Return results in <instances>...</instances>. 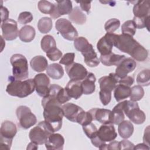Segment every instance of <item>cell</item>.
I'll use <instances>...</instances> for the list:
<instances>
[{
  "instance_id": "4316f807",
  "label": "cell",
  "mask_w": 150,
  "mask_h": 150,
  "mask_svg": "<svg viewBox=\"0 0 150 150\" xmlns=\"http://www.w3.org/2000/svg\"><path fill=\"white\" fill-rule=\"evenodd\" d=\"M134 129V125L130 121L123 120L118 124V134L122 138H129L132 135Z\"/></svg>"
},
{
  "instance_id": "8d00e7d4",
  "label": "cell",
  "mask_w": 150,
  "mask_h": 150,
  "mask_svg": "<svg viewBox=\"0 0 150 150\" xmlns=\"http://www.w3.org/2000/svg\"><path fill=\"white\" fill-rule=\"evenodd\" d=\"M137 83L141 86H148L150 83V70L148 69H144L137 75Z\"/></svg>"
},
{
  "instance_id": "ac0fdd59",
  "label": "cell",
  "mask_w": 150,
  "mask_h": 150,
  "mask_svg": "<svg viewBox=\"0 0 150 150\" xmlns=\"http://www.w3.org/2000/svg\"><path fill=\"white\" fill-rule=\"evenodd\" d=\"M64 116L69 121L77 122V120L80 114L84 110L80 106L73 103H69L62 105Z\"/></svg>"
},
{
  "instance_id": "5bb4252c",
  "label": "cell",
  "mask_w": 150,
  "mask_h": 150,
  "mask_svg": "<svg viewBox=\"0 0 150 150\" xmlns=\"http://www.w3.org/2000/svg\"><path fill=\"white\" fill-rule=\"evenodd\" d=\"M137 66V63L131 57H125L121 62L117 66L115 74L118 79H122L127 74L135 70Z\"/></svg>"
},
{
  "instance_id": "e575fe53",
  "label": "cell",
  "mask_w": 150,
  "mask_h": 150,
  "mask_svg": "<svg viewBox=\"0 0 150 150\" xmlns=\"http://www.w3.org/2000/svg\"><path fill=\"white\" fill-rule=\"evenodd\" d=\"M40 46L43 52L46 53L56 47V43L52 36L47 35L42 38L40 42Z\"/></svg>"
},
{
  "instance_id": "ab89813d",
  "label": "cell",
  "mask_w": 150,
  "mask_h": 150,
  "mask_svg": "<svg viewBox=\"0 0 150 150\" xmlns=\"http://www.w3.org/2000/svg\"><path fill=\"white\" fill-rule=\"evenodd\" d=\"M39 10L43 13L50 15L54 8V4H52L47 1H39L38 4Z\"/></svg>"
},
{
  "instance_id": "8fae6325",
  "label": "cell",
  "mask_w": 150,
  "mask_h": 150,
  "mask_svg": "<svg viewBox=\"0 0 150 150\" xmlns=\"http://www.w3.org/2000/svg\"><path fill=\"white\" fill-rule=\"evenodd\" d=\"M33 80L37 94L43 98L47 96L50 91V79L49 77L45 73H39L35 76Z\"/></svg>"
},
{
  "instance_id": "7a4b0ae2",
  "label": "cell",
  "mask_w": 150,
  "mask_h": 150,
  "mask_svg": "<svg viewBox=\"0 0 150 150\" xmlns=\"http://www.w3.org/2000/svg\"><path fill=\"white\" fill-rule=\"evenodd\" d=\"M42 105L43 108L45 121L54 132L60 130L64 116L62 105L47 97H43L42 100Z\"/></svg>"
},
{
  "instance_id": "f1b7e54d",
  "label": "cell",
  "mask_w": 150,
  "mask_h": 150,
  "mask_svg": "<svg viewBox=\"0 0 150 150\" xmlns=\"http://www.w3.org/2000/svg\"><path fill=\"white\" fill-rule=\"evenodd\" d=\"M125 101L119 103L111 111L112 112V124L118 125L121 122L124 120V108Z\"/></svg>"
},
{
  "instance_id": "52a82bcc",
  "label": "cell",
  "mask_w": 150,
  "mask_h": 150,
  "mask_svg": "<svg viewBox=\"0 0 150 150\" xmlns=\"http://www.w3.org/2000/svg\"><path fill=\"white\" fill-rule=\"evenodd\" d=\"M16 114L19 120V126L24 129H27L36 124L37 119L30 109L25 105H21L16 108Z\"/></svg>"
},
{
  "instance_id": "9f6ffc18",
  "label": "cell",
  "mask_w": 150,
  "mask_h": 150,
  "mask_svg": "<svg viewBox=\"0 0 150 150\" xmlns=\"http://www.w3.org/2000/svg\"><path fill=\"white\" fill-rule=\"evenodd\" d=\"M26 149H38V146L37 144L31 141V142H30L28 145V146H27Z\"/></svg>"
},
{
  "instance_id": "ffe728a7",
  "label": "cell",
  "mask_w": 150,
  "mask_h": 150,
  "mask_svg": "<svg viewBox=\"0 0 150 150\" xmlns=\"http://www.w3.org/2000/svg\"><path fill=\"white\" fill-rule=\"evenodd\" d=\"M17 132V128L13 122L6 120L1 124L0 128V138L13 140Z\"/></svg>"
},
{
  "instance_id": "f5cc1de1",
  "label": "cell",
  "mask_w": 150,
  "mask_h": 150,
  "mask_svg": "<svg viewBox=\"0 0 150 150\" xmlns=\"http://www.w3.org/2000/svg\"><path fill=\"white\" fill-rule=\"evenodd\" d=\"M144 143L146 144L148 146L149 145V126H148L145 129L144 137H143Z\"/></svg>"
},
{
  "instance_id": "83f0119b",
  "label": "cell",
  "mask_w": 150,
  "mask_h": 150,
  "mask_svg": "<svg viewBox=\"0 0 150 150\" xmlns=\"http://www.w3.org/2000/svg\"><path fill=\"white\" fill-rule=\"evenodd\" d=\"M36 35L35 29L30 25H25L21 28L19 31V38L23 42L28 43L32 41Z\"/></svg>"
},
{
  "instance_id": "e0dca14e",
  "label": "cell",
  "mask_w": 150,
  "mask_h": 150,
  "mask_svg": "<svg viewBox=\"0 0 150 150\" xmlns=\"http://www.w3.org/2000/svg\"><path fill=\"white\" fill-rule=\"evenodd\" d=\"M93 120L98 121L103 124H112V112L111 110L105 108H94L90 110Z\"/></svg>"
},
{
  "instance_id": "d6a6232c",
  "label": "cell",
  "mask_w": 150,
  "mask_h": 150,
  "mask_svg": "<svg viewBox=\"0 0 150 150\" xmlns=\"http://www.w3.org/2000/svg\"><path fill=\"white\" fill-rule=\"evenodd\" d=\"M74 46L75 49L79 52H80L82 54L93 48V45L88 42L87 39L82 36L77 37L74 40Z\"/></svg>"
},
{
  "instance_id": "11a10c76",
  "label": "cell",
  "mask_w": 150,
  "mask_h": 150,
  "mask_svg": "<svg viewBox=\"0 0 150 150\" xmlns=\"http://www.w3.org/2000/svg\"><path fill=\"white\" fill-rule=\"evenodd\" d=\"M134 149H149V146L144 143H141L134 146Z\"/></svg>"
},
{
  "instance_id": "681fc988",
  "label": "cell",
  "mask_w": 150,
  "mask_h": 150,
  "mask_svg": "<svg viewBox=\"0 0 150 150\" xmlns=\"http://www.w3.org/2000/svg\"><path fill=\"white\" fill-rule=\"evenodd\" d=\"M134 81V80L133 77H132L131 76H127L124 78L119 79L118 84H124L125 86L130 87L133 84Z\"/></svg>"
},
{
  "instance_id": "44dd1931",
  "label": "cell",
  "mask_w": 150,
  "mask_h": 150,
  "mask_svg": "<svg viewBox=\"0 0 150 150\" xmlns=\"http://www.w3.org/2000/svg\"><path fill=\"white\" fill-rule=\"evenodd\" d=\"M133 13L134 17L139 18H145L149 16V1L148 0L136 1V4L133 7Z\"/></svg>"
},
{
  "instance_id": "f35d334b",
  "label": "cell",
  "mask_w": 150,
  "mask_h": 150,
  "mask_svg": "<svg viewBox=\"0 0 150 150\" xmlns=\"http://www.w3.org/2000/svg\"><path fill=\"white\" fill-rule=\"evenodd\" d=\"M144 96V90L142 86L136 85L131 88L130 100L132 101H137L142 98Z\"/></svg>"
},
{
  "instance_id": "db71d44e",
  "label": "cell",
  "mask_w": 150,
  "mask_h": 150,
  "mask_svg": "<svg viewBox=\"0 0 150 150\" xmlns=\"http://www.w3.org/2000/svg\"><path fill=\"white\" fill-rule=\"evenodd\" d=\"M107 149H119V142L117 141H112L107 145Z\"/></svg>"
},
{
  "instance_id": "30bf717a",
  "label": "cell",
  "mask_w": 150,
  "mask_h": 150,
  "mask_svg": "<svg viewBox=\"0 0 150 150\" xmlns=\"http://www.w3.org/2000/svg\"><path fill=\"white\" fill-rule=\"evenodd\" d=\"M65 70L71 80L82 81L88 74L86 68L78 63H73L69 66H65Z\"/></svg>"
},
{
  "instance_id": "7dc6e473",
  "label": "cell",
  "mask_w": 150,
  "mask_h": 150,
  "mask_svg": "<svg viewBox=\"0 0 150 150\" xmlns=\"http://www.w3.org/2000/svg\"><path fill=\"white\" fill-rule=\"evenodd\" d=\"M134 144L127 139L119 142V149H134Z\"/></svg>"
},
{
  "instance_id": "4fadbf2b",
  "label": "cell",
  "mask_w": 150,
  "mask_h": 150,
  "mask_svg": "<svg viewBox=\"0 0 150 150\" xmlns=\"http://www.w3.org/2000/svg\"><path fill=\"white\" fill-rule=\"evenodd\" d=\"M49 90V94L46 97L56 101L60 105L66 103L71 99L66 92L65 89L57 84H53L50 85Z\"/></svg>"
},
{
  "instance_id": "f6af8a7d",
  "label": "cell",
  "mask_w": 150,
  "mask_h": 150,
  "mask_svg": "<svg viewBox=\"0 0 150 150\" xmlns=\"http://www.w3.org/2000/svg\"><path fill=\"white\" fill-rule=\"evenodd\" d=\"M75 57L74 53H65L63 56L62 57L59 63L64 64L65 66H69L73 63H74V60Z\"/></svg>"
},
{
  "instance_id": "6da1fadb",
  "label": "cell",
  "mask_w": 150,
  "mask_h": 150,
  "mask_svg": "<svg viewBox=\"0 0 150 150\" xmlns=\"http://www.w3.org/2000/svg\"><path fill=\"white\" fill-rule=\"evenodd\" d=\"M113 45L120 51L128 54L134 60L144 62L148 56V51L132 36L128 35L112 33Z\"/></svg>"
},
{
  "instance_id": "3957f363",
  "label": "cell",
  "mask_w": 150,
  "mask_h": 150,
  "mask_svg": "<svg viewBox=\"0 0 150 150\" xmlns=\"http://www.w3.org/2000/svg\"><path fill=\"white\" fill-rule=\"evenodd\" d=\"M10 83L7 85L6 91L12 96L24 98L31 94L35 90L34 80L29 79L25 80H18L13 77H9Z\"/></svg>"
},
{
  "instance_id": "836d02e7",
  "label": "cell",
  "mask_w": 150,
  "mask_h": 150,
  "mask_svg": "<svg viewBox=\"0 0 150 150\" xmlns=\"http://www.w3.org/2000/svg\"><path fill=\"white\" fill-rule=\"evenodd\" d=\"M83 56H84V61L85 63L90 67H97L100 62L94 48L83 54Z\"/></svg>"
},
{
  "instance_id": "f546056e",
  "label": "cell",
  "mask_w": 150,
  "mask_h": 150,
  "mask_svg": "<svg viewBox=\"0 0 150 150\" xmlns=\"http://www.w3.org/2000/svg\"><path fill=\"white\" fill-rule=\"evenodd\" d=\"M114 90V98L118 102L128 98L131 94V87L122 84H118Z\"/></svg>"
},
{
  "instance_id": "277c9868",
  "label": "cell",
  "mask_w": 150,
  "mask_h": 150,
  "mask_svg": "<svg viewBox=\"0 0 150 150\" xmlns=\"http://www.w3.org/2000/svg\"><path fill=\"white\" fill-rule=\"evenodd\" d=\"M10 62L12 66V74L14 79L23 80L28 77V63L25 56L21 54H14L11 56Z\"/></svg>"
},
{
  "instance_id": "d4e9b609",
  "label": "cell",
  "mask_w": 150,
  "mask_h": 150,
  "mask_svg": "<svg viewBox=\"0 0 150 150\" xmlns=\"http://www.w3.org/2000/svg\"><path fill=\"white\" fill-rule=\"evenodd\" d=\"M125 58V56L124 55L116 54L111 52L106 55H100V61L106 66H117Z\"/></svg>"
},
{
  "instance_id": "ee69618b",
  "label": "cell",
  "mask_w": 150,
  "mask_h": 150,
  "mask_svg": "<svg viewBox=\"0 0 150 150\" xmlns=\"http://www.w3.org/2000/svg\"><path fill=\"white\" fill-rule=\"evenodd\" d=\"M33 19L32 14L30 12L25 11L21 12L18 16V21L20 24L25 25L30 22Z\"/></svg>"
},
{
  "instance_id": "74e56055",
  "label": "cell",
  "mask_w": 150,
  "mask_h": 150,
  "mask_svg": "<svg viewBox=\"0 0 150 150\" xmlns=\"http://www.w3.org/2000/svg\"><path fill=\"white\" fill-rule=\"evenodd\" d=\"M136 25L132 20L125 21L121 26L122 33L131 36L135 35L136 33Z\"/></svg>"
},
{
  "instance_id": "4dcf8cb0",
  "label": "cell",
  "mask_w": 150,
  "mask_h": 150,
  "mask_svg": "<svg viewBox=\"0 0 150 150\" xmlns=\"http://www.w3.org/2000/svg\"><path fill=\"white\" fill-rule=\"evenodd\" d=\"M69 18L72 22L77 25H83L86 22V16L79 6H75L69 15Z\"/></svg>"
},
{
  "instance_id": "8992f818",
  "label": "cell",
  "mask_w": 150,
  "mask_h": 150,
  "mask_svg": "<svg viewBox=\"0 0 150 150\" xmlns=\"http://www.w3.org/2000/svg\"><path fill=\"white\" fill-rule=\"evenodd\" d=\"M124 112L129 120L135 124H142L145 121V114L139 109L137 101L125 100Z\"/></svg>"
},
{
  "instance_id": "603a6c76",
  "label": "cell",
  "mask_w": 150,
  "mask_h": 150,
  "mask_svg": "<svg viewBox=\"0 0 150 150\" xmlns=\"http://www.w3.org/2000/svg\"><path fill=\"white\" fill-rule=\"evenodd\" d=\"M64 144V139L61 134L52 133L50 135L45 144L46 148L47 149L62 150Z\"/></svg>"
},
{
  "instance_id": "b9f144b4",
  "label": "cell",
  "mask_w": 150,
  "mask_h": 150,
  "mask_svg": "<svg viewBox=\"0 0 150 150\" xmlns=\"http://www.w3.org/2000/svg\"><path fill=\"white\" fill-rule=\"evenodd\" d=\"M82 127H83L84 132L85 133L86 136L90 139L95 137L97 134L98 129L96 127V125L92 122L88 124L87 125H83L82 126Z\"/></svg>"
},
{
  "instance_id": "1f68e13d",
  "label": "cell",
  "mask_w": 150,
  "mask_h": 150,
  "mask_svg": "<svg viewBox=\"0 0 150 150\" xmlns=\"http://www.w3.org/2000/svg\"><path fill=\"white\" fill-rule=\"evenodd\" d=\"M46 73L48 76L53 79L59 80L64 75L63 67L58 63H52L48 66L46 69Z\"/></svg>"
},
{
  "instance_id": "bcb514c9",
  "label": "cell",
  "mask_w": 150,
  "mask_h": 150,
  "mask_svg": "<svg viewBox=\"0 0 150 150\" xmlns=\"http://www.w3.org/2000/svg\"><path fill=\"white\" fill-rule=\"evenodd\" d=\"M46 54V56L52 61H56L62 56V52L57 47L52 49Z\"/></svg>"
},
{
  "instance_id": "c3c4849f",
  "label": "cell",
  "mask_w": 150,
  "mask_h": 150,
  "mask_svg": "<svg viewBox=\"0 0 150 150\" xmlns=\"http://www.w3.org/2000/svg\"><path fill=\"white\" fill-rule=\"evenodd\" d=\"M12 143V140L0 138V145L1 149L9 150Z\"/></svg>"
},
{
  "instance_id": "2e32d148",
  "label": "cell",
  "mask_w": 150,
  "mask_h": 150,
  "mask_svg": "<svg viewBox=\"0 0 150 150\" xmlns=\"http://www.w3.org/2000/svg\"><path fill=\"white\" fill-rule=\"evenodd\" d=\"M72 10V2L71 1H57L56 3L54 4V10L50 16L53 19H56L62 15H69Z\"/></svg>"
},
{
  "instance_id": "9a60e30c",
  "label": "cell",
  "mask_w": 150,
  "mask_h": 150,
  "mask_svg": "<svg viewBox=\"0 0 150 150\" xmlns=\"http://www.w3.org/2000/svg\"><path fill=\"white\" fill-rule=\"evenodd\" d=\"M97 135L98 138L105 143L114 140L117 137L114 125L111 124L101 125L97 130Z\"/></svg>"
},
{
  "instance_id": "ba28073f",
  "label": "cell",
  "mask_w": 150,
  "mask_h": 150,
  "mask_svg": "<svg viewBox=\"0 0 150 150\" xmlns=\"http://www.w3.org/2000/svg\"><path fill=\"white\" fill-rule=\"evenodd\" d=\"M55 27L63 38L66 40H74L78 36L76 29L69 20L65 18L57 19L55 23Z\"/></svg>"
},
{
  "instance_id": "d590c367",
  "label": "cell",
  "mask_w": 150,
  "mask_h": 150,
  "mask_svg": "<svg viewBox=\"0 0 150 150\" xmlns=\"http://www.w3.org/2000/svg\"><path fill=\"white\" fill-rule=\"evenodd\" d=\"M38 30L42 33H47L49 32L53 26L52 21L50 18L43 17L40 18L37 25Z\"/></svg>"
},
{
  "instance_id": "60d3db41",
  "label": "cell",
  "mask_w": 150,
  "mask_h": 150,
  "mask_svg": "<svg viewBox=\"0 0 150 150\" xmlns=\"http://www.w3.org/2000/svg\"><path fill=\"white\" fill-rule=\"evenodd\" d=\"M120 26V21L116 18H111L108 20L105 25L104 28L107 33H113Z\"/></svg>"
},
{
  "instance_id": "484cf974",
  "label": "cell",
  "mask_w": 150,
  "mask_h": 150,
  "mask_svg": "<svg viewBox=\"0 0 150 150\" xmlns=\"http://www.w3.org/2000/svg\"><path fill=\"white\" fill-rule=\"evenodd\" d=\"M30 65L35 71L42 72L47 68L48 62L45 57L39 55L35 56L31 59Z\"/></svg>"
},
{
  "instance_id": "d6986e66",
  "label": "cell",
  "mask_w": 150,
  "mask_h": 150,
  "mask_svg": "<svg viewBox=\"0 0 150 150\" xmlns=\"http://www.w3.org/2000/svg\"><path fill=\"white\" fill-rule=\"evenodd\" d=\"M112 33H107L97 43V48L101 55H106L112 52L113 47Z\"/></svg>"
},
{
  "instance_id": "7bdbcfd3",
  "label": "cell",
  "mask_w": 150,
  "mask_h": 150,
  "mask_svg": "<svg viewBox=\"0 0 150 150\" xmlns=\"http://www.w3.org/2000/svg\"><path fill=\"white\" fill-rule=\"evenodd\" d=\"M137 28L138 29H143L144 28H147L148 30H149V16H148L145 18H139L134 17L132 20Z\"/></svg>"
},
{
  "instance_id": "7c38bea8",
  "label": "cell",
  "mask_w": 150,
  "mask_h": 150,
  "mask_svg": "<svg viewBox=\"0 0 150 150\" xmlns=\"http://www.w3.org/2000/svg\"><path fill=\"white\" fill-rule=\"evenodd\" d=\"M2 36L6 40H13L16 39L19 31L17 22L12 19H8L1 23Z\"/></svg>"
},
{
  "instance_id": "7402d4cb",
  "label": "cell",
  "mask_w": 150,
  "mask_h": 150,
  "mask_svg": "<svg viewBox=\"0 0 150 150\" xmlns=\"http://www.w3.org/2000/svg\"><path fill=\"white\" fill-rule=\"evenodd\" d=\"M67 95L71 98L75 100L79 98L83 93L81 87V81H76L70 80L64 88Z\"/></svg>"
},
{
  "instance_id": "5b68a950",
  "label": "cell",
  "mask_w": 150,
  "mask_h": 150,
  "mask_svg": "<svg viewBox=\"0 0 150 150\" xmlns=\"http://www.w3.org/2000/svg\"><path fill=\"white\" fill-rule=\"evenodd\" d=\"M54 133L52 129L45 121H40L37 126L32 128L29 137L32 142L38 145L45 144L50 134Z\"/></svg>"
},
{
  "instance_id": "816d5d0a",
  "label": "cell",
  "mask_w": 150,
  "mask_h": 150,
  "mask_svg": "<svg viewBox=\"0 0 150 150\" xmlns=\"http://www.w3.org/2000/svg\"><path fill=\"white\" fill-rule=\"evenodd\" d=\"M1 22L8 19L9 16V11L6 8L1 5Z\"/></svg>"
},
{
  "instance_id": "f907efd6",
  "label": "cell",
  "mask_w": 150,
  "mask_h": 150,
  "mask_svg": "<svg viewBox=\"0 0 150 150\" xmlns=\"http://www.w3.org/2000/svg\"><path fill=\"white\" fill-rule=\"evenodd\" d=\"M77 2L80 4V9L82 11L86 12L87 13H89L90 10V8H91V1H89V2L77 1Z\"/></svg>"
},
{
  "instance_id": "cb8c5ba5",
  "label": "cell",
  "mask_w": 150,
  "mask_h": 150,
  "mask_svg": "<svg viewBox=\"0 0 150 150\" xmlns=\"http://www.w3.org/2000/svg\"><path fill=\"white\" fill-rule=\"evenodd\" d=\"M96 81V78L95 75L92 73L88 72L86 78L81 81V87L84 94H91L95 91Z\"/></svg>"
},
{
  "instance_id": "9c48e42d",
  "label": "cell",
  "mask_w": 150,
  "mask_h": 150,
  "mask_svg": "<svg viewBox=\"0 0 150 150\" xmlns=\"http://www.w3.org/2000/svg\"><path fill=\"white\" fill-rule=\"evenodd\" d=\"M118 77L114 73H111L108 76L101 77L98 80L100 90L99 94L111 95V92L114 90L118 84Z\"/></svg>"
}]
</instances>
